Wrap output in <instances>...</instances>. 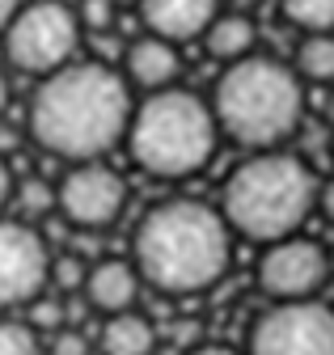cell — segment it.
<instances>
[{
  "label": "cell",
  "instance_id": "obj_1",
  "mask_svg": "<svg viewBox=\"0 0 334 355\" xmlns=\"http://www.w3.org/2000/svg\"><path fill=\"white\" fill-rule=\"evenodd\" d=\"M128 123H132L128 76H118L106 64L68 60L64 68L47 72L30 98V136L51 157L94 161L128 136Z\"/></svg>",
  "mask_w": 334,
  "mask_h": 355
},
{
  "label": "cell",
  "instance_id": "obj_2",
  "mask_svg": "<svg viewBox=\"0 0 334 355\" xmlns=\"http://www.w3.org/2000/svg\"><path fill=\"white\" fill-rule=\"evenodd\" d=\"M233 258V229L225 211L199 199L157 203L136 229L132 262L148 288L165 296H195L216 288Z\"/></svg>",
  "mask_w": 334,
  "mask_h": 355
},
{
  "label": "cell",
  "instance_id": "obj_3",
  "mask_svg": "<svg viewBox=\"0 0 334 355\" xmlns=\"http://www.w3.org/2000/svg\"><path fill=\"white\" fill-rule=\"evenodd\" d=\"M212 114L233 144L275 148L297 131V123L305 114L301 72L271 55L249 51L220 72V80L212 89Z\"/></svg>",
  "mask_w": 334,
  "mask_h": 355
},
{
  "label": "cell",
  "instance_id": "obj_4",
  "mask_svg": "<svg viewBox=\"0 0 334 355\" xmlns=\"http://www.w3.org/2000/svg\"><path fill=\"white\" fill-rule=\"evenodd\" d=\"M317 203V178L313 169L275 148H258V157L241 161L229 182H225V220L229 229L241 233L245 241H279L288 233H297L309 211Z\"/></svg>",
  "mask_w": 334,
  "mask_h": 355
},
{
  "label": "cell",
  "instance_id": "obj_5",
  "mask_svg": "<svg viewBox=\"0 0 334 355\" xmlns=\"http://www.w3.org/2000/svg\"><path fill=\"white\" fill-rule=\"evenodd\" d=\"M216 136L220 123L199 94L191 89H148V98L132 106L128 123V153L132 161L165 182L199 173L216 157Z\"/></svg>",
  "mask_w": 334,
  "mask_h": 355
},
{
  "label": "cell",
  "instance_id": "obj_6",
  "mask_svg": "<svg viewBox=\"0 0 334 355\" xmlns=\"http://www.w3.org/2000/svg\"><path fill=\"white\" fill-rule=\"evenodd\" d=\"M80 47V17H72L60 0H34L13 13L5 26V55L17 72L47 76L64 68Z\"/></svg>",
  "mask_w": 334,
  "mask_h": 355
},
{
  "label": "cell",
  "instance_id": "obj_7",
  "mask_svg": "<svg viewBox=\"0 0 334 355\" xmlns=\"http://www.w3.org/2000/svg\"><path fill=\"white\" fill-rule=\"evenodd\" d=\"M245 355H334V309L317 296L275 300L249 330Z\"/></svg>",
  "mask_w": 334,
  "mask_h": 355
},
{
  "label": "cell",
  "instance_id": "obj_8",
  "mask_svg": "<svg viewBox=\"0 0 334 355\" xmlns=\"http://www.w3.org/2000/svg\"><path fill=\"white\" fill-rule=\"evenodd\" d=\"M55 207L72 229H110L128 207V182L98 157L76 161L55 187Z\"/></svg>",
  "mask_w": 334,
  "mask_h": 355
},
{
  "label": "cell",
  "instance_id": "obj_9",
  "mask_svg": "<svg viewBox=\"0 0 334 355\" xmlns=\"http://www.w3.org/2000/svg\"><path fill=\"white\" fill-rule=\"evenodd\" d=\"M326 279H330V254L322 250V241L301 233L267 241V254L258 258V288L271 300L317 296Z\"/></svg>",
  "mask_w": 334,
  "mask_h": 355
},
{
  "label": "cell",
  "instance_id": "obj_10",
  "mask_svg": "<svg viewBox=\"0 0 334 355\" xmlns=\"http://www.w3.org/2000/svg\"><path fill=\"white\" fill-rule=\"evenodd\" d=\"M51 284V250L38 229L21 220H0V309L30 304Z\"/></svg>",
  "mask_w": 334,
  "mask_h": 355
},
{
  "label": "cell",
  "instance_id": "obj_11",
  "mask_svg": "<svg viewBox=\"0 0 334 355\" xmlns=\"http://www.w3.org/2000/svg\"><path fill=\"white\" fill-rule=\"evenodd\" d=\"M140 271L136 262L128 258H102L94 262L85 271V284H80V292H85V304L94 309V313H123V309H136V296H140Z\"/></svg>",
  "mask_w": 334,
  "mask_h": 355
},
{
  "label": "cell",
  "instance_id": "obj_12",
  "mask_svg": "<svg viewBox=\"0 0 334 355\" xmlns=\"http://www.w3.org/2000/svg\"><path fill=\"white\" fill-rule=\"evenodd\" d=\"M216 13L220 0H140V21L148 26V34H161L170 42L203 38Z\"/></svg>",
  "mask_w": 334,
  "mask_h": 355
},
{
  "label": "cell",
  "instance_id": "obj_13",
  "mask_svg": "<svg viewBox=\"0 0 334 355\" xmlns=\"http://www.w3.org/2000/svg\"><path fill=\"white\" fill-rule=\"evenodd\" d=\"M123 64H128V80L140 85V89H165V85H174L178 72H182L178 42L161 38V34L136 38L128 47V55H123Z\"/></svg>",
  "mask_w": 334,
  "mask_h": 355
},
{
  "label": "cell",
  "instance_id": "obj_14",
  "mask_svg": "<svg viewBox=\"0 0 334 355\" xmlns=\"http://www.w3.org/2000/svg\"><path fill=\"white\" fill-rule=\"evenodd\" d=\"M102 355H152L157 351V326L136 313V309H123V313H110L102 326Z\"/></svg>",
  "mask_w": 334,
  "mask_h": 355
},
{
  "label": "cell",
  "instance_id": "obj_15",
  "mask_svg": "<svg viewBox=\"0 0 334 355\" xmlns=\"http://www.w3.org/2000/svg\"><path fill=\"white\" fill-rule=\"evenodd\" d=\"M254 42H258V26L249 21L245 13H216L212 26L203 30L207 55H216L220 64H233V60L249 55V51H254Z\"/></svg>",
  "mask_w": 334,
  "mask_h": 355
},
{
  "label": "cell",
  "instance_id": "obj_16",
  "mask_svg": "<svg viewBox=\"0 0 334 355\" xmlns=\"http://www.w3.org/2000/svg\"><path fill=\"white\" fill-rule=\"evenodd\" d=\"M297 72L301 80L330 85L334 80V30H309L297 47Z\"/></svg>",
  "mask_w": 334,
  "mask_h": 355
},
{
  "label": "cell",
  "instance_id": "obj_17",
  "mask_svg": "<svg viewBox=\"0 0 334 355\" xmlns=\"http://www.w3.org/2000/svg\"><path fill=\"white\" fill-rule=\"evenodd\" d=\"M283 17L297 30H334V0H279Z\"/></svg>",
  "mask_w": 334,
  "mask_h": 355
},
{
  "label": "cell",
  "instance_id": "obj_18",
  "mask_svg": "<svg viewBox=\"0 0 334 355\" xmlns=\"http://www.w3.org/2000/svg\"><path fill=\"white\" fill-rule=\"evenodd\" d=\"M0 355H38V334L26 322H0Z\"/></svg>",
  "mask_w": 334,
  "mask_h": 355
},
{
  "label": "cell",
  "instance_id": "obj_19",
  "mask_svg": "<svg viewBox=\"0 0 334 355\" xmlns=\"http://www.w3.org/2000/svg\"><path fill=\"white\" fill-rule=\"evenodd\" d=\"M85 271H89V266L80 258H72V254L51 258V284H60V288H80V284H85Z\"/></svg>",
  "mask_w": 334,
  "mask_h": 355
},
{
  "label": "cell",
  "instance_id": "obj_20",
  "mask_svg": "<svg viewBox=\"0 0 334 355\" xmlns=\"http://www.w3.org/2000/svg\"><path fill=\"white\" fill-rule=\"evenodd\" d=\"M76 17H80V26H89V30H110V21H114V0H85Z\"/></svg>",
  "mask_w": 334,
  "mask_h": 355
},
{
  "label": "cell",
  "instance_id": "obj_21",
  "mask_svg": "<svg viewBox=\"0 0 334 355\" xmlns=\"http://www.w3.org/2000/svg\"><path fill=\"white\" fill-rule=\"evenodd\" d=\"M30 326H38V330H60L64 326V304H55V300H34Z\"/></svg>",
  "mask_w": 334,
  "mask_h": 355
},
{
  "label": "cell",
  "instance_id": "obj_22",
  "mask_svg": "<svg viewBox=\"0 0 334 355\" xmlns=\"http://www.w3.org/2000/svg\"><path fill=\"white\" fill-rule=\"evenodd\" d=\"M21 203H26L30 211H51V207H55V191H51L47 182H34V178H30V182L21 187Z\"/></svg>",
  "mask_w": 334,
  "mask_h": 355
},
{
  "label": "cell",
  "instance_id": "obj_23",
  "mask_svg": "<svg viewBox=\"0 0 334 355\" xmlns=\"http://www.w3.org/2000/svg\"><path fill=\"white\" fill-rule=\"evenodd\" d=\"M47 355H89V338L80 330H60L51 338V351Z\"/></svg>",
  "mask_w": 334,
  "mask_h": 355
},
{
  "label": "cell",
  "instance_id": "obj_24",
  "mask_svg": "<svg viewBox=\"0 0 334 355\" xmlns=\"http://www.w3.org/2000/svg\"><path fill=\"white\" fill-rule=\"evenodd\" d=\"M330 225H334V178H326V182H317V203H313Z\"/></svg>",
  "mask_w": 334,
  "mask_h": 355
},
{
  "label": "cell",
  "instance_id": "obj_25",
  "mask_svg": "<svg viewBox=\"0 0 334 355\" xmlns=\"http://www.w3.org/2000/svg\"><path fill=\"white\" fill-rule=\"evenodd\" d=\"M13 187H17V182H13V169L0 161V211H5V203L13 199Z\"/></svg>",
  "mask_w": 334,
  "mask_h": 355
},
{
  "label": "cell",
  "instance_id": "obj_26",
  "mask_svg": "<svg viewBox=\"0 0 334 355\" xmlns=\"http://www.w3.org/2000/svg\"><path fill=\"white\" fill-rule=\"evenodd\" d=\"M17 9H21V0H0V34H5V26L13 21Z\"/></svg>",
  "mask_w": 334,
  "mask_h": 355
},
{
  "label": "cell",
  "instance_id": "obj_27",
  "mask_svg": "<svg viewBox=\"0 0 334 355\" xmlns=\"http://www.w3.org/2000/svg\"><path fill=\"white\" fill-rule=\"evenodd\" d=\"M191 355H237V351H229V347H195Z\"/></svg>",
  "mask_w": 334,
  "mask_h": 355
},
{
  "label": "cell",
  "instance_id": "obj_28",
  "mask_svg": "<svg viewBox=\"0 0 334 355\" xmlns=\"http://www.w3.org/2000/svg\"><path fill=\"white\" fill-rule=\"evenodd\" d=\"M5 106H9V80H5V72H0V114H5Z\"/></svg>",
  "mask_w": 334,
  "mask_h": 355
},
{
  "label": "cell",
  "instance_id": "obj_29",
  "mask_svg": "<svg viewBox=\"0 0 334 355\" xmlns=\"http://www.w3.org/2000/svg\"><path fill=\"white\" fill-rule=\"evenodd\" d=\"M233 5H258V0H233Z\"/></svg>",
  "mask_w": 334,
  "mask_h": 355
}]
</instances>
